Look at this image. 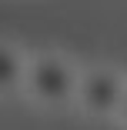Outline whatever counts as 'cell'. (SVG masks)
Instances as JSON below:
<instances>
[{
  "label": "cell",
  "instance_id": "cell-1",
  "mask_svg": "<svg viewBox=\"0 0 127 130\" xmlns=\"http://www.w3.org/2000/svg\"><path fill=\"white\" fill-rule=\"evenodd\" d=\"M77 80H80V67L67 54L40 50L27 57L23 93L40 107H70L77 97Z\"/></svg>",
  "mask_w": 127,
  "mask_h": 130
},
{
  "label": "cell",
  "instance_id": "cell-2",
  "mask_svg": "<svg viewBox=\"0 0 127 130\" xmlns=\"http://www.w3.org/2000/svg\"><path fill=\"white\" fill-rule=\"evenodd\" d=\"M124 90H127V77L117 67H110V63L80 67L74 107L84 117H90V120H117Z\"/></svg>",
  "mask_w": 127,
  "mask_h": 130
},
{
  "label": "cell",
  "instance_id": "cell-3",
  "mask_svg": "<svg viewBox=\"0 0 127 130\" xmlns=\"http://www.w3.org/2000/svg\"><path fill=\"white\" fill-rule=\"evenodd\" d=\"M27 57L10 40H0V97L23 93V77H27Z\"/></svg>",
  "mask_w": 127,
  "mask_h": 130
},
{
  "label": "cell",
  "instance_id": "cell-4",
  "mask_svg": "<svg viewBox=\"0 0 127 130\" xmlns=\"http://www.w3.org/2000/svg\"><path fill=\"white\" fill-rule=\"evenodd\" d=\"M117 120L127 127V90H124V100H120V110H117Z\"/></svg>",
  "mask_w": 127,
  "mask_h": 130
}]
</instances>
